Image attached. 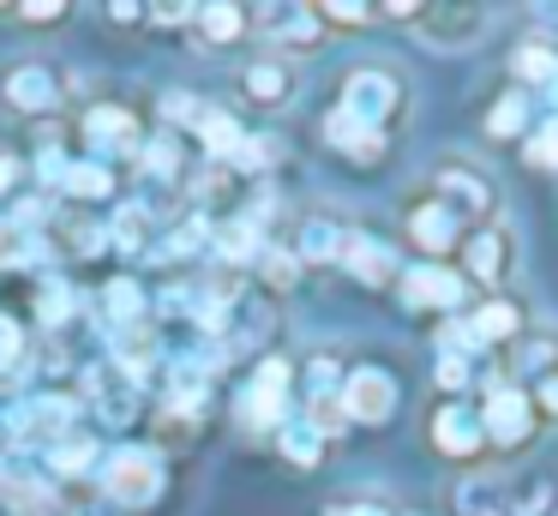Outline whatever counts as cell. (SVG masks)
Returning <instances> with one entry per match:
<instances>
[{
    "label": "cell",
    "instance_id": "6da1fadb",
    "mask_svg": "<svg viewBox=\"0 0 558 516\" xmlns=\"http://www.w3.org/2000/svg\"><path fill=\"white\" fill-rule=\"evenodd\" d=\"M330 115H342L349 127L373 132V139H390V127L409 115V84H402L397 67H354V72H342Z\"/></svg>",
    "mask_w": 558,
    "mask_h": 516
},
{
    "label": "cell",
    "instance_id": "7a4b0ae2",
    "mask_svg": "<svg viewBox=\"0 0 558 516\" xmlns=\"http://www.w3.org/2000/svg\"><path fill=\"white\" fill-rule=\"evenodd\" d=\"M66 103V67L54 55H19L0 67V108L19 120H49Z\"/></svg>",
    "mask_w": 558,
    "mask_h": 516
},
{
    "label": "cell",
    "instance_id": "3957f363",
    "mask_svg": "<svg viewBox=\"0 0 558 516\" xmlns=\"http://www.w3.org/2000/svg\"><path fill=\"white\" fill-rule=\"evenodd\" d=\"M162 487H169V468H162V451H150V444H121L97 468V492L114 511H150Z\"/></svg>",
    "mask_w": 558,
    "mask_h": 516
},
{
    "label": "cell",
    "instance_id": "277c9868",
    "mask_svg": "<svg viewBox=\"0 0 558 516\" xmlns=\"http://www.w3.org/2000/svg\"><path fill=\"white\" fill-rule=\"evenodd\" d=\"M426 187H433L469 228L498 223V187H493V175H486L481 163H469V156H438L433 175H426Z\"/></svg>",
    "mask_w": 558,
    "mask_h": 516
},
{
    "label": "cell",
    "instance_id": "5b68a950",
    "mask_svg": "<svg viewBox=\"0 0 558 516\" xmlns=\"http://www.w3.org/2000/svg\"><path fill=\"white\" fill-rule=\"evenodd\" d=\"M402 235L414 240V252H426V264H445L450 252H462V240L474 235L433 187H421L409 204H402Z\"/></svg>",
    "mask_w": 558,
    "mask_h": 516
},
{
    "label": "cell",
    "instance_id": "8992f818",
    "mask_svg": "<svg viewBox=\"0 0 558 516\" xmlns=\"http://www.w3.org/2000/svg\"><path fill=\"white\" fill-rule=\"evenodd\" d=\"M289 403H294V367L270 355V360H258V372L246 379L234 415H241L246 432H282L289 427Z\"/></svg>",
    "mask_w": 558,
    "mask_h": 516
},
{
    "label": "cell",
    "instance_id": "52a82bcc",
    "mask_svg": "<svg viewBox=\"0 0 558 516\" xmlns=\"http://www.w3.org/2000/svg\"><path fill=\"white\" fill-rule=\"evenodd\" d=\"M481 427H486V451H529L534 432H541V408H534L529 391L517 384H493L481 403Z\"/></svg>",
    "mask_w": 558,
    "mask_h": 516
},
{
    "label": "cell",
    "instance_id": "ba28073f",
    "mask_svg": "<svg viewBox=\"0 0 558 516\" xmlns=\"http://www.w3.org/2000/svg\"><path fill=\"white\" fill-rule=\"evenodd\" d=\"M253 24L265 31V43L277 60H301V55H318V48H325V19H318V7H301V0L258 7Z\"/></svg>",
    "mask_w": 558,
    "mask_h": 516
},
{
    "label": "cell",
    "instance_id": "9c48e42d",
    "mask_svg": "<svg viewBox=\"0 0 558 516\" xmlns=\"http://www.w3.org/2000/svg\"><path fill=\"white\" fill-rule=\"evenodd\" d=\"M426 444H433L445 463H481L486 456V427L481 408H469V396H445L426 420Z\"/></svg>",
    "mask_w": 558,
    "mask_h": 516
},
{
    "label": "cell",
    "instance_id": "30bf717a",
    "mask_svg": "<svg viewBox=\"0 0 558 516\" xmlns=\"http://www.w3.org/2000/svg\"><path fill=\"white\" fill-rule=\"evenodd\" d=\"M66 432H78V396L73 391H37L13 408V444H43L49 451Z\"/></svg>",
    "mask_w": 558,
    "mask_h": 516
},
{
    "label": "cell",
    "instance_id": "8fae6325",
    "mask_svg": "<svg viewBox=\"0 0 558 516\" xmlns=\"http://www.w3.org/2000/svg\"><path fill=\"white\" fill-rule=\"evenodd\" d=\"M397 403L402 391L385 367H349V379H342V420L349 427H385L397 415Z\"/></svg>",
    "mask_w": 558,
    "mask_h": 516
},
{
    "label": "cell",
    "instance_id": "7c38bea8",
    "mask_svg": "<svg viewBox=\"0 0 558 516\" xmlns=\"http://www.w3.org/2000/svg\"><path fill=\"white\" fill-rule=\"evenodd\" d=\"M510 264H517V235L505 223H486L462 240V271H469V288H498L510 283Z\"/></svg>",
    "mask_w": 558,
    "mask_h": 516
},
{
    "label": "cell",
    "instance_id": "4fadbf2b",
    "mask_svg": "<svg viewBox=\"0 0 558 516\" xmlns=\"http://www.w3.org/2000/svg\"><path fill=\"white\" fill-rule=\"evenodd\" d=\"M397 283H402V307L409 312H462V300H469V283L450 264H414Z\"/></svg>",
    "mask_w": 558,
    "mask_h": 516
},
{
    "label": "cell",
    "instance_id": "5bb4252c",
    "mask_svg": "<svg viewBox=\"0 0 558 516\" xmlns=\"http://www.w3.org/2000/svg\"><path fill=\"white\" fill-rule=\"evenodd\" d=\"M78 132H85V144L97 151V163L114 156V151H145V127H138V115L121 108V103H90Z\"/></svg>",
    "mask_w": 558,
    "mask_h": 516
},
{
    "label": "cell",
    "instance_id": "9a60e30c",
    "mask_svg": "<svg viewBox=\"0 0 558 516\" xmlns=\"http://www.w3.org/2000/svg\"><path fill=\"white\" fill-rule=\"evenodd\" d=\"M505 379L517 391H534V384L558 379V331H522L505 348Z\"/></svg>",
    "mask_w": 558,
    "mask_h": 516
},
{
    "label": "cell",
    "instance_id": "2e32d148",
    "mask_svg": "<svg viewBox=\"0 0 558 516\" xmlns=\"http://www.w3.org/2000/svg\"><path fill=\"white\" fill-rule=\"evenodd\" d=\"M486 24H493L486 7H421L414 31H421L433 48H474L486 36Z\"/></svg>",
    "mask_w": 558,
    "mask_h": 516
},
{
    "label": "cell",
    "instance_id": "e0dca14e",
    "mask_svg": "<svg viewBox=\"0 0 558 516\" xmlns=\"http://www.w3.org/2000/svg\"><path fill=\"white\" fill-rule=\"evenodd\" d=\"M294 91H301V72H294V60H277V55H258L241 67V96L253 108H289Z\"/></svg>",
    "mask_w": 558,
    "mask_h": 516
},
{
    "label": "cell",
    "instance_id": "ac0fdd59",
    "mask_svg": "<svg viewBox=\"0 0 558 516\" xmlns=\"http://www.w3.org/2000/svg\"><path fill=\"white\" fill-rule=\"evenodd\" d=\"M445 504H450V516H510L505 475H486V468H469V475H457V480H450Z\"/></svg>",
    "mask_w": 558,
    "mask_h": 516
},
{
    "label": "cell",
    "instance_id": "d6986e66",
    "mask_svg": "<svg viewBox=\"0 0 558 516\" xmlns=\"http://www.w3.org/2000/svg\"><path fill=\"white\" fill-rule=\"evenodd\" d=\"M349 235L354 228H342L337 216H301V228H294V240H289V252L301 264H342V252H349Z\"/></svg>",
    "mask_w": 558,
    "mask_h": 516
},
{
    "label": "cell",
    "instance_id": "ffe728a7",
    "mask_svg": "<svg viewBox=\"0 0 558 516\" xmlns=\"http://www.w3.org/2000/svg\"><path fill=\"white\" fill-rule=\"evenodd\" d=\"M49 192H61V199H73V204H109L114 199V168L97 163V156H73Z\"/></svg>",
    "mask_w": 558,
    "mask_h": 516
},
{
    "label": "cell",
    "instance_id": "44dd1931",
    "mask_svg": "<svg viewBox=\"0 0 558 516\" xmlns=\"http://www.w3.org/2000/svg\"><path fill=\"white\" fill-rule=\"evenodd\" d=\"M462 324H469V331L481 336V348H510L522 331H529V319H522V307H517V300H505V295L481 300V307H474Z\"/></svg>",
    "mask_w": 558,
    "mask_h": 516
},
{
    "label": "cell",
    "instance_id": "7402d4cb",
    "mask_svg": "<svg viewBox=\"0 0 558 516\" xmlns=\"http://www.w3.org/2000/svg\"><path fill=\"white\" fill-rule=\"evenodd\" d=\"M505 499H510V516H558V475L553 468L505 475Z\"/></svg>",
    "mask_w": 558,
    "mask_h": 516
},
{
    "label": "cell",
    "instance_id": "603a6c76",
    "mask_svg": "<svg viewBox=\"0 0 558 516\" xmlns=\"http://www.w3.org/2000/svg\"><path fill=\"white\" fill-rule=\"evenodd\" d=\"M510 79H517L534 103H541L546 91H558V43H541V36L522 43L517 55H510Z\"/></svg>",
    "mask_w": 558,
    "mask_h": 516
},
{
    "label": "cell",
    "instance_id": "cb8c5ba5",
    "mask_svg": "<svg viewBox=\"0 0 558 516\" xmlns=\"http://www.w3.org/2000/svg\"><path fill=\"white\" fill-rule=\"evenodd\" d=\"M246 24H253V12L234 7V0H205V7H193V36L205 48H229L246 36Z\"/></svg>",
    "mask_w": 558,
    "mask_h": 516
},
{
    "label": "cell",
    "instance_id": "d4e9b609",
    "mask_svg": "<svg viewBox=\"0 0 558 516\" xmlns=\"http://www.w3.org/2000/svg\"><path fill=\"white\" fill-rule=\"evenodd\" d=\"M342 264H349L354 276H361L366 288H385V283H397V252L385 247V240H373V235H361V228H354L349 235V252H342Z\"/></svg>",
    "mask_w": 558,
    "mask_h": 516
},
{
    "label": "cell",
    "instance_id": "484cf974",
    "mask_svg": "<svg viewBox=\"0 0 558 516\" xmlns=\"http://www.w3.org/2000/svg\"><path fill=\"white\" fill-rule=\"evenodd\" d=\"M49 468H54V480H97L102 444L90 432H66V439L49 444Z\"/></svg>",
    "mask_w": 558,
    "mask_h": 516
},
{
    "label": "cell",
    "instance_id": "4316f807",
    "mask_svg": "<svg viewBox=\"0 0 558 516\" xmlns=\"http://www.w3.org/2000/svg\"><path fill=\"white\" fill-rule=\"evenodd\" d=\"M534 127H541V103L529 91H505L486 115V139H529Z\"/></svg>",
    "mask_w": 558,
    "mask_h": 516
},
{
    "label": "cell",
    "instance_id": "83f0119b",
    "mask_svg": "<svg viewBox=\"0 0 558 516\" xmlns=\"http://www.w3.org/2000/svg\"><path fill=\"white\" fill-rule=\"evenodd\" d=\"M325 144H330L337 156H349V163H361V168L385 163V151H390V139H373V132L349 127L342 115H325Z\"/></svg>",
    "mask_w": 558,
    "mask_h": 516
},
{
    "label": "cell",
    "instance_id": "f1b7e54d",
    "mask_svg": "<svg viewBox=\"0 0 558 516\" xmlns=\"http://www.w3.org/2000/svg\"><path fill=\"white\" fill-rule=\"evenodd\" d=\"M85 396L97 403L102 427H133V415H138V384H126L121 372H114V379H90Z\"/></svg>",
    "mask_w": 558,
    "mask_h": 516
},
{
    "label": "cell",
    "instance_id": "f546056e",
    "mask_svg": "<svg viewBox=\"0 0 558 516\" xmlns=\"http://www.w3.org/2000/svg\"><path fill=\"white\" fill-rule=\"evenodd\" d=\"M265 247H270V235H258V228L241 223V216L210 235V252H217L222 264H258V259H265Z\"/></svg>",
    "mask_w": 558,
    "mask_h": 516
},
{
    "label": "cell",
    "instance_id": "4dcf8cb0",
    "mask_svg": "<svg viewBox=\"0 0 558 516\" xmlns=\"http://www.w3.org/2000/svg\"><path fill=\"white\" fill-rule=\"evenodd\" d=\"M277 451L289 456L294 468H318V463H325V451H330V439H325V432H318L306 415H301V420L289 415V427L277 432Z\"/></svg>",
    "mask_w": 558,
    "mask_h": 516
},
{
    "label": "cell",
    "instance_id": "1f68e13d",
    "mask_svg": "<svg viewBox=\"0 0 558 516\" xmlns=\"http://www.w3.org/2000/svg\"><path fill=\"white\" fill-rule=\"evenodd\" d=\"M193 139L205 144V156H217V163H229V156L241 151V139H246V132L234 127V115H222V108H198V120H193Z\"/></svg>",
    "mask_w": 558,
    "mask_h": 516
},
{
    "label": "cell",
    "instance_id": "d6a6232c",
    "mask_svg": "<svg viewBox=\"0 0 558 516\" xmlns=\"http://www.w3.org/2000/svg\"><path fill=\"white\" fill-rule=\"evenodd\" d=\"M102 312L114 319V331H133V324H145V312H150V295L133 283V276H114V283L102 288Z\"/></svg>",
    "mask_w": 558,
    "mask_h": 516
},
{
    "label": "cell",
    "instance_id": "836d02e7",
    "mask_svg": "<svg viewBox=\"0 0 558 516\" xmlns=\"http://www.w3.org/2000/svg\"><path fill=\"white\" fill-rule=\"evenodd\" d=\"M73 312H78L73 283H66V276H43V283H37V319L49 324V331H66Z\"/></svg>",
    "mask_w": 558,
    "mask_h": 516
},
{
    "label": "cell",
    "instance_id": "e575fe53",
    "mask_svg": "<svg viewBox=\"0 0 558 516\" xmlns=\"http://www.w3.org/2000/svg\"><path fill=\"white\" fill-rule=\"evenodd\" d=\"M150 204H121L114 211V223H109V247H121V252H150Z\"/></svg>",
    "mask_w": 558,
    "mask_h": 516
},
{
    "label": "cell",
    "instance_id": "d590c367",
    "mask_svg": "<svg viewBox=\"0 0 558 516\" xmlns=\"http://www.w3.org/2000/svg\"><path fill=\"white\" fill-rule=\"evenodd\" d=\"M25 367H31V331L13 319V312H0V372L19 379Z\"/></svg>",
    "mask_w": 558,
    "mask_h": 516
},
{
    "label": "cell",
    "instance_id": "8d00e7d4",
    "mask_svg": "<svg viewBox=\"0 0 558 516\" xmlns=\"http://www.w3.org/2000/svg\"><path fill=\"white\" fill-rule=\"evenodd\" d=\"M522 163L529 168H541V175H558V120H546L541 115V127L522 139Z\"/></svg>",
    "mask_w": 558,
    "mask_h": 516
},
{
    "label": "cell",
    "instance_id": "74e56055",
    "mask_svg": "<svg viewBox=\"0 0 558 516\" xmlns=\"http://www.w3.org/2000/svg\"><path fill=\"white\" fill-rule=\"evenodd\" d=\"M277 144H270V139H258V132H246V139H241V151H234L229 156V168H234V175H265V168L270 163H277Z\"/></svg>",
    "mask_w": 558,
    "mask_h": 516
},
{
    "label": "cell",
    "instance_id": "f35d334b",
    "mask_svg": "<svg viewBox=\"0 0 558 516\" xmlns=\"http://www.w3.org/2000/svg\"><path fill=\"white\" fill-rule=\"evenodd\" d=\"M61 247L73 252V259H97V252H109V228H97V223H66V228H61Z\"/></svg>",
    "mask_w": 558,
    "mask_h": 516
},
{
    "label": "cell",
    "instance_id": "ab89813d",
    "mask_svg": "<svg viewBox=\"0 0 558 516\" xmlns=\"http://www.w3.org/2000/svg\"><path fill=\"white\" fill-rule=\"evenodd\" d=\"M258 271L270 276V288H289L294 276H301V259H294L289 247H277V240H270V247H265V259H258Z\"/></svg>",
    "mask_w": 558,
    "mask_h": 516
},
{
    "label": "cell",
    "instance_id": "60d3db41",
    "mask_svg": "<svg viewBox=\"0 0 558 516\" xmlns=\"http://www.w3.org/2000/svg\"><path fill=\"white\" fill-rule=\"evenodd\" d=\"M318 19L325 24H373L378 7H361V0H318Z\"/></svg>",
    "mask_w": 558,
    "mask_h": 516
},
{
    "label": "cell",
    "instance_id": "b9f144b4",
    "mask_svg": "<svg viewBox=\"0 0 558 516\" xmlns=\"http://www.w3.org/2000/svg\"><path fill=\"white\" fill-rule=\"evenodd\" d=\"M325 516H397V511H390L385 499H373V492H366V499L354 492V499H330Z\"/></svg>",
    "mask_w": 558,
    "mask_h": 516
},
{
    "label": "cell",
    "instance_id": "7bdbcfd3",
    "mask_svg": "<svg viewBox=\"0 0 558 516\" xmlns=\"http://www.w3.org/2000/svg\"><path fill=\"white\" fill-rule=\"evenodd\" d=\"M13 19H25V24H61L66 7H61V0H54V7H49V0H37V7H13Z\"/></svg>",
    "mask_w": 558,
    "mask_h": 516
},
{
    "label": "cell",
    "instance_id": "ee69618b",
    "mask_svg": "<svg viewBox=\"0 0 558 516\" xmlns=\"http://www.w3.org/2000/svg\"><path fill=\"white\" fill-rule=\"evenodd\" d=\"M529 396H534V408H541V420H546V415H558V379H546V384H534V391H529Z\"/></svg>",
    "mask_w": 558,
    "mask_h": 516
},
{
    "label": "cell",
    "instance_id": "f6af8a7d",
    "mask_svg": "<svg viewBox=\"0 0 558 516\" xmlns=\"http://www.w3.org/2000/svg\"><path fill=\"white\" fill-rule=\"evenodd\" d=\"M150 24H193V7H150Z\"/></svg>",
    "mask_w": 558,
    "mask_h": 516
},
{
    "label": "cell",
    "instance_id": "bcb514c9",
    "mask_svg": "<svg viewBox=\"0 0 558 516\" xmlns=\"http://www.w3.org/2000/svg\"><path fill=\"white\" fill-rule=\"evenodd\" d=\"M13 187H19V163L13 156H0V199H13Z\"/></svg>",
    "mask_w": 558,
    "mask_h": 516
}]
</instances>
